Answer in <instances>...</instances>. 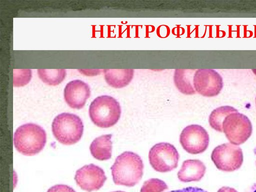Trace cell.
<instances>
[{"label": "cell", "instance_id": "1", "mask_svg": "<svg viewBox=\"0 0 256 192\" xmlns=\"http://www.w3.org/2000/svg\"><path fill=\"white\" fill-rule=\"evenodd\" d=\"M110 170L116 184L132 187L142 178L144 164L138 154L124 152L116 157Z\"/></svg>", "mask_w": 256, "mask_h": 192}, {"label": "cell", "instance_id": "2", "mask_svg": "<svg viewBox=\"0 0 256 192\" xmlns=\"http://www.w3.org/2000/svg\"><path fill=\"white\" fill-rule=\"evenodd\" d=\"M46 142L45 130L40 126L28 123L20 126L14 136V146L22 154L32 156L40 152Z\"/></svg>", "mask_w": 256, "mask_h": 192}, {"label": "cell", "instance_id": "3", "mask_svg": "<svg viewBox=\"0 0 256 192\" xmlns=\"http://www.w3.org/2000/svg\"><path fill=\"white\" fill-rule=\"evenodd\" d=\"M89 116L92 122L101 128H110L119 120L121 108L119 102L112 96H98L91 102Z\"/></svg>", "mask_w": 256, "mask_h": 192}, {"label": "cell", "instance_id": "4", "mask_svg": "<svg viewBox=\"0 0 256 192\" xmlns=\"http://www.w3.org/2000/svg\"><path fill=\"white\" fill-rule=\"evenodd\" d=\"M84 125L80 118L73 114L63 112L58 114L52 123L54 138L64 145H72L81 138Z\"/></svg>", "mask_w": 256, "mask_h": 192}, {"label": "cell", "instance_id": "5", "mask_svg": "<svg viewBox=\"0 0 256 192\" xmlns=\"http://www.w3.org/2000/svg\"><path fill=\"white\" fill-rule=\"evenodd\" d=\"M222 130L229 142L238 146L245 142L250 136L252 126L246 116L236 112L226 117L222 124Z\"/></svg>", "mask_w": 256, "mask_h": 192}, {"label": "cell", "instance_id": "6", "mask_svg": "<svg viewBox=\"0 0 256 192\" xmlns=\"http://www.w3.org/2000/svg\"><path fill=\"white\" fill-rule=\"evenodd\" d=\"M211 158L218 169L226 172L239 169L244 160L242 148L231 143L216 146L212 152Z\"/></svg>", "mask_w": 256, "mask_h": 192}, {"label": "cell", "instance_id": "7", "mask_svg": "<svg viewBox=\"0 0 256 192\" xmlns=\"http://www.w3.org/2000/svg\"><path fill=\"white\" fill-rule=\"evenodd\" d=\"M179 154L172 144L160 142L150 150L148 159L152 168L160 172H166L176 168L178 165Z\"/></svg>", "mask_w": 256, "mask_h": 192}, {"label": "cell", "instance_id": "8", "mask_svg": "<svg viewBox=\"0 0 256 192\" xmlns=\"http://www.w3.org/2000/svg\"><path fill=\"white\" fill-rule=\"evenodd\" d=\"M209 135L201 126L191 124L182 130L180 142L182 148L188 153L198 154L204 152L209 144Z\"/></svg>", "mask_w": 256, "mask_h": 192}, {"label": "cell", "instance_id": "9", "mask_svg": "<svg viewBox=\"0 0 256 192\" xmlns=\"http://www.w3.org/2000/svg\"><path fill=\"white\" fill-rule=\"evenodd\" d=\"M193 85L196 92L204 96L218 95L223 87L222 78L214 70L199 69L193 76Z\"/></svg>", "mask_w": 256, "mask_h": 192}, {"label": "cell", "instance_id": "10", "mask_svg": "<svg viewBox=\"0 0 256 192\" xmlns=\"http://www.w3.org/2000/svg\"><path fill=\"white\" fill-rule=\"evenodd\" d=\"M74 180L83 190L91 192L101 188L106 180L104 172L94 164L85 165L76 172Z\"/></svg>", "mask_w": 256, "mask_h": 192}, {"label": "cell", "instance_id": "11", "mask_svg": "<svg viewBox=\"0 0 256 192\" xmlns=\"http://www.w3.org/2000/svg\"><path fill=\"white\" fill-rule=\"evenodd\" d=\"M90 95L88 84L75 80L66 84L64 89V98L70 107L74 109L82 108Z\"/></svg>", "mask_w": 256, "mask_h": 192}, {"label": "cell", "instance_id": "12", "mask_svg": "<svg viewBox=\"0 0 256 192\" xmlns=\"http://www.w3.org/2000/svg\"><path fill=\"white\" fill-rule=\"evenodd\" d=\"M206 170L204 164L198 160H184L178 172V178L182 182H198L204 176Z\"/></svg>", "mask_w": 256, "mask_h": 192}, {"label": "cell", "instance_id": "13", "mask_svg": "<svg viewBox=\"0 0 256 192\" xmlns=\"http://www.w3.org/2000/svg\"><path fill=\"white\" fill-rule=\"evenodd\" d=\"M104 78L110 86L120 88L128 85L134 74L133 69H105Z\"/></svg>", "mask_w": 256, "mask_h": 192}, {"label": "cell", "instance_id": "14", "mask_svg": "<svg viewBox=\"0 0 256 192\" xmlns=\"http://www.w3.org/2000/svg\"><path fill=\"white\" fill-rule=\"evenodd\" d=\"M111 134H104L96 138L91 143L90 150L92 156L100 160H105L112 156Z\"/></svg>", "mask_w": 256, "mask_h": 192}, {"label": "cell", "instance_id": "15", "mask_svg": "<svg viewBox=\"0 0 256 192\" xmlns=\"http://www.w3.org/2000/svg\"><path fill=\"white\" fill-rule=\"evenodd\" d=\"M192 70L176 69L174 79L175 86L182 93L192 95L196 93L192 86Z\"/></svg>", "mask_w": 256, "mask_h": 192}, {"label": "cell", "instance_id": "16", "mask_svg": "<svg viewBox=\"0 0 256 192\" xmlns=\"http://www.w3.org/2000/svg\"><path fill=\"white\" fill-rule=\"evenodd\" d=\"M236 112H238L236 109L228 106H222L214 109L209 116L208 122L210 126L218 132H222V124L226 117Z\"/></svg>", "mask_w": 256, "mask_h": 192}, {"label": "cell", "instance_id": "17", "mask_svg": "<svg viewBox=\"0 0 256 192\" xmlns=\"http://www.w3.org/2000/svg\"><path fill=\"white\" fill-rule=\"evenodd\" d=\"M38 74L42 82L49 86H57L65 78V69H38Z\"/></svg>", "mask_w": 256, "mask_h": 192}, {"label": "cell", "instance_id": "18", "mask_svg": "<svg viewBox=\"0 0 256 192\" xmlns=\"http://www.w3.org/2000/svg\"><path fill=\"white\" fill-rule=\"evenodd\" d=\"M168 188L167 184L163 180L152 178L144 182L140 192H162Z\"/></svg>", "mask_w": 256, "mask_h": 192}, {"label": "cell", "instance_id": "19", "mask_svg": "<svg viewBox=\"0 0 256 192\" xmlns=\"http://www.w3.org/2000/svg\"><path fill=\"white\" fill-rule=\"evenodd\" d=\"M32 76L30 69H14L13 86L20 87L27 84L30 82Z\"/></svg>", "mask_w": 256, "mask_h": 192}, {"label": "cell", "instance_id": "20", "mask_svg": "<svg viewBox=\"0 0 256 192\" xmlns=\"http://www.w3.org/2000/svg\"><path fill=\"white\" fill-rule=\"evenodd\" d=\"M47 192H76V191L67 185L57 184L50 188Z\"/></svg>", "mask_w": 256, "mask_h": 192}, {"label": "cell", "instance_id": "21", "mask_svg": "<svg viewBox=\"0 0 256 192\" xmlns=\"http://www.w3.org/2000/svg\"><path fill=\"white\" fill-rule=\"evenodd\" d=\"M170 192H208L201 188L197 187H187L180 190H172Z\"/></svg>", "mask_w": 256, "mask_h": 192}, {"label": "cell", "instance_id": "22", "mask_svg": "<svg viewBox=\"0 0 256 192\" xmlns=\"http://www.w3.org/2000/svg\"><path fill=\"white\" fill-rule=\"evenodd\" d=\"M217 192H238V191L232 188L222 186L219 188Z\"/></svg>", "mask_w": 256, "mask_h": 192}, {"label": "cell", "instance_id": "23", "mask_svg": "<svg viewBox=\"0 0 256 192\" xmlns=\"http://www.w3.org/2000/svg\"><path fill=\"white\" fill-rule=\"evenodd\" d=\"M245 192H256V182L248 188Z\"/></svg>", "mask_w": 256, "mask_h": 192}, {"label": "cell", "instance_id": "24", "mask_svg": "<svg viewBox=\"0 0 256 192\" xmlns=\"http://www.w3.org/2000/svg\"><path fill=\"white\" fill-rule=\"evenodd\" d=\"M122 192V191H116V192Z\"/></svg>", "mask_w": 256, "mask_h": 192}, {"label": "cell", "instance_id": "25", "mask_svg": "<svg viewBox=\"0 0 256 192\" xmlns=\"http://www.w3.org/2000/svg\"></svg>", "mask_w": 256, "mask_h": 192}, {"label": "cell", "instance_id": "26", "mask_svg": "<svg viewBox=\"0 0 256 192\" xmlns=\"http://www.w3.org/2000/svg\"></svg>", "mask_w": 256, "mask_h": 192}]
</instances>
